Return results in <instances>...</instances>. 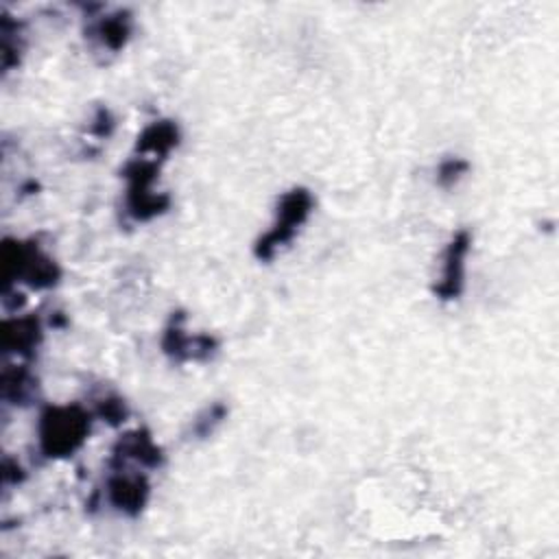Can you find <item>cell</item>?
Returning <instances> with one entry per match:
<instances>
[{
  "label": "cell",
  "mask_w": 559,
  "mask_h": 559,
  "mask_svg": "<svg viewBox=\"0 0 559 559\" xmlns=\"http://www.w3.org/2000/svg\"><path fill=\"white\" fill-rule=\"evenodd\" d=\"M92 415L79 404L48 406L39 415V448L48 459H66L76 452L90 435Z\"/></svg>",
  "instance_id": "1"
},
{
  "label": "cell",
  "mask_w": 559,
  "mask_h": 559,
  "mask_svg": "<svg viewBox=\"0 0 559 559\" xmlns=\"http://www.w3.org/2000/svg\"><path fill=\"white\" fill-rule=\"evenodd\" d=\"M314 207L312 192L308 188H293L282 194L275 207V221L266 234L255 240L253 253L258 260H273L275 253L286 247L299 231V227L308 221Z\"/></svg>",
  "instance_id": "2"
},
{
  "label": "cell",
  "mask_w": 559,
  "mask_h": 559,
  "mask_svg": "<svg viewBox=\"0 0 559 559\" xmlns=\"http://www.w3.org/2000/svg\"><path fill=\"white\" fill-rule=\"evenodd\" d=\"M157 173H159L157 159H148V157H135L122 170L127 179V210L135 221H151L164 214L170 205L168 194L153 192Z\"/></svg>",
  "instance_id": "3"
},
{
  "label": "cell",
  "mask_w": 559,
  "mask_h": 559,
  "mask_svg": "<svg viewBox=\"0 0 559 559\" xmlns=\"http://www.w3.org/2000/svg\"><path fill=\"white\" fill-rule=\"evenodd\" d=\"M2 269L7 284L20 277L33 288H50L59 282L57 264L35 245H24L20 240H4Z\"/></svg>",
  "instance_id": "4"
},
{
  "label": "cell",
  "mask_w": 559,
  "mask_h": 559,
  "mask_svg": "<svg viewBox=\"0 0 559 559\" xmlns=\"http://www.w3.org/2000/svg\"><path fill=\"white\" fill-rule=\"evenodd\" d=\"M183 321H186L183 312L170 314L168 325L164 328V334H162V352L177 362L210 360L218 349L216 338L207 334H188V330L183 328Z\"/></svg>",
  "instance_id": "5"
},
{
  "label": "cell",
  "mask_w": 559,
  "mask_h": 559,
  "mask_svg": "<svg viewBox=\"0 0 559 559\" xmlns=\"http://www.w3.org/2000/svg\"><path fill=\"white\" fill-rule=\"evenodd\" d=\"M472 247V236L467 229H459L445 251H443V269H441V277L439 282L432 286V293L443 299V301H452L463 293L465 286V258L469 253Z\"/></svg>",
  "instance_id": "6"
},
{
  "label": "cell",
  "mask_w": 559,
  "mask_h": 559,
  "mask_svg": "<svg viewBox=\"0 0 559 559\" xmlns=\"http://www.w3.org/2000/svg\"><path fill=\"white\" fill-rule=\"evenodd\" d=\"M148 493H151V485L146 476L127 474L122 472V467H118L116 474L109 476L107 480V498L111 507L131 518L142 513V509L148 502Z\"/></svg>",
  "instance_id": "7"
},
{
  "label": "cell",
  "mask_w": 559,
  "mask_h": 559,
  "mask_svg": "<svg viewBox=\"0 0 559 559\" xmlns=\"http://www.w3.org/2000/svg\"><path fill=\"white\" fill-rule=\"evenodd\" d=\"M124 461L140 463L142 467H159L164 461V452L144 428H135V430L124 432L111 450L114 467L122 465Z\"/></svg>",
  "instance_id": "8"
},
{
  "label": "cell",
  "mask_w": 559,
  "mask_h": 559,
  "mask_svg": "<svg viewBox=\"0 0 559 559\" xmlns=\"http://www.w3.org/2000/svg\"><path fill=\"white\" fill-rule=\"evenodd\" d=\"M41 341L39 319L33 314L9 319L2 323V345L7 352L28 354Z\"/></svg>",
  "instance_id": "9"
},
{
  "label": "cell",
  "mask_w": 559,
  "mask_h": 559,
  "mask_svg": "<svg viewBox=\"0 0 559 559\" xmlns=\"http://www.w3.org/2000/svg\"><path fill=\"white\" fill-rule=\"evenodd\" d=\"M179 144V127L173 120H159L148 124L135 142L140 155H155L164 159Z\"/></svg>",
  "instance_id": "10"
},
{
  "label": "cell",
  "mask_w": 559,
  "mask_h": 559,
  "mask_svg": "<svg viewBox=\"0 0 559 559\" xmlns=\"http://www.w3.org/2000/svg\"><path fill=\"white\" fill-rule=\"evenodd\" d=\"M92 37H96L100 41V46L109 48V50H120L131 33V17L127 11H118L114 15L100 17L94 26H92Z\"/></svg>",
  "instance_id": "11"
},
{
  "label": "cell",
  "mask_w": 559,
  "mask_h": 559,
  "mask_svg": "<svg viewBox=\"0 0 559 559\" xmlns=\"http://www.w3.org/2000/svg\"><path fill=\"white\" fill-rule=\"evenodd\" d=\"M227 417V406L223 402H214L212 406H207L192 424V432L197 437H207L214 432V428Z\"/></svg>",
  "instance_id": "12"
},
{
  "label": "cell",
  "mask_w": 559,
  "mask_h": 559,
  "mask_svg": "<svg viewBox=\"0 0 559 559\" xmlns=\"http://www.w3.org/2000/svg\"><path fill=\"white\" fill-rule=\"evenodd\" d=\"M467 168H469V164L465 159L448 157L437 168V183L441 188H450V186H454L467 173Z\"/></svg>",
  "instance_id": "13"
},
{
  "label": "cell",
  "mask_w": 559,
  "mask_h": 559,
  "mask_svg": "<svg viewBox=\"0 0 559 559\" xmlns=\"http://www.w3.org/2000/svg\"><path fill=\"white\" fill-rule=\"evenodd\" d=\"M98 415H100L105 421H109L111 426H116V424L124 421V417H127V406H124V402L118 400V397H107V400H103V402L98 404Z\"/></svg>",
  "instance_id": "14"
}]
</instances>
